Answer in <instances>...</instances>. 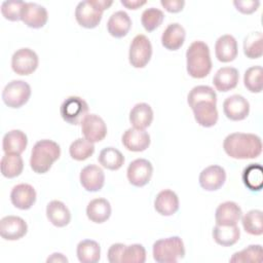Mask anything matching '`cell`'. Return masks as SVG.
<instances>
[{
  "label": "cell",
  "mask_w": 263,
  "mask_h": 263,
  "mask_svg": "<svg viewBox=\"0 0 263 263\" xmlns=\"http://www.w3.org/2000/svg\"><path fill=\"white\" fill-rule=\"evenodd\" d=\"M214 240L222 247L235 245L240 237V230L237 225H218L216 224L212 232Z\"/></svg>",
  "instance_id": "f1b7e54d"
},
{
  "label": "cell",
  "mask_w": 263,
  "mask_h": 263,
  "mask_svg": "<svg viewBox=\"0 0 263 263\" xmlns=\"http://www.w3.org/2000/svg\"><path fill=\"white\" fill-rule=\"evenodd\" d=\"M210 48L203 41H193L186 50V69L188 74L197 79L206 77L212 70Z\"/></svg>",
  "instance_id": "7a4b0ae2"
},
{
  "label": "cell",
  "mask_w": 263,
  "mask_h": 263,
  "mask_svg": "<svg viewBox=\"0 0 263 263\" xmlns=\"http://www.w3.org/2000/svg\"><path fill=\"white\" fill-rule=\"evenodd\" d=\"M233 5L236 10L243 14H251L255 12L260 5V1L258 0H234Z\"/></svg>",
  "instance_id": "ee69618b"
},
{
  "label": "cell",
  "mask_w": 263,
  "mask_h": 263,
  "mask_svg": "<svg viewBox=\"0 0 263 263\" xmlns=\"http://www.w3.org/2000/svg\"><path fill=\"white\" fill-rule=\"evenodd\" d=\"M152 57V44L148 37L139 34L134 37L128 50V61L134 68H144Z\"/></svg>",
  "instance_id": "52a82bcc"
},
{
  "label": "cell",
  "mask_w": 263,
  "mask_h": 263,
  "mask_svg": "<svg viewBox=\"0 0 263 263\" xmlns=\"http://www.w3.org/2000/svg\"><path fill=\"white\" fill-rule=\"evenodd\" d=\"M46 262H68V259L61 253H53L50 257L47 258Z\"/></svg>",
  "instance_id": "c3c4849f"
},
{
  "label": "cell",
  "mask_w": 263,
  "mask_h": 263,
  "mask_svg": "<svg viewBox=\"0 0 263 263\" xmlns=\"http://www.w3.org/2000/svg\"><path fill=\"white\" fill-rule=\"evenodd\" d=\"M111 204L105 198H95L86 206L87 218L97 224L106 222L111 216Z\"/></svg>",
  "instance_id": "83f0119b"
},
{
  "label": "cell",
  "mask_w": 263,
  "mask_h": 263,
  "mask_svg": "<svg viewBox=\"0 0 263 263\" xmlns=\"http://www.w3.org/2000/svg\"><path fill=\"white\" fill-rule=\"evenodd\" d=\"M242 227L251 235H261L263 233V214L260 210H251L241 219Z\"/></svg>",
  "instance_id": "d590c367"
},
{
  "label": "cell",
  "mask_w": 263,
  "mask_h": 263,
  "mask_svg": "<svg viewBox=\"0 0 263 263\" xmlns=\"http://www.w3.org/2000/svg\"><path fill=\"white\" fill-rule=\"evenodd\" d=\"M62 118L69 124H81L84 117L88 114V104L77 96L68 97L60 107Z\"/></svg>",
  "instance_id": "8992f818"
},
{
  "label": "cell",
  "mask_w": 263,
  "mask_h": 263,
  "mask_svg": "<svg viewBox=\"0 0 263 263\" xmlns=\"http://www.w3.org/2000/svg\"><path fill=\"white\" fill-rule=\"evenodd\" d=\"M31 97V86L24 80H11L2 91L3 103L12 109L24 106Z\"/></svg>",
  "instance_id": "5b68a950"
},
{
  "label": "cell",
  "mask_w": 263,
  "mask_h": 263,
  "mask_svg": "<svg viewBox=\"0 0 263 263\" xmlns=\"http://www.w3.org/2000/svg\"><path fill=\"white\" fill-rule=\"evenodd\" d=\"M243 53L247 58L255 60L263 54V34L260 31L249 33L243 40Z\"/></svg>",
  "instance_id": "e575fe53"
},
{
  "label": "cell",
  "mask_w": 263,
  "mask_h": 263,
  "mask_svg": "<svg viewBox=\"0 0 263 263\" xmlns=\"http://www.w3.org/2000/svg\"><path fill=\"white\" fill-rule=\"evenodd\" d=\"M76 254L81 263H97L101 258V247L96 240L83 239L77 245Z\"/></svg>",
  "instance_id": "4dcf8cb0"
},
{
  "label": "cell",
  "mask_w": 263,
  "mask_h": 263,
  "mask_svg": "<svg viewBox=\"0 0 263 263\" xmlns=\"http://www.w3.org/2000/svg\"><path fill=\"white\" fill-rule=\"evenodd\" d=\"M81 130L86 140L91 143L101 142L107 136V125L97 114H87L81 122Z\"/></svg>",
  "instance_id": "5bb4252c"
},
{
  "label": "cell",
  "mask_w": 263,
  "mask_h": 263,
  "mask_svg": "<svg viewBox=\"0 0 263 263\" xmlns=\"http://www.w3.org/2000/svg\"><path fill=\"white\" fill-rule=\"evenodd\" d=\"M163 12L155 7L146 8L141 15V23L147 32H152L157 29L163 22Z\"/></svg>",
  "instance_id": "ab89813d"
},
{
  "label": "cell",
  "mask_w": 263,
  "mask_h": 263,
  "mask_svg": "<svg viewBox=\"0 0 263 263\" xmlns=\"http://www.w3.org/2000/svg\"><path fill=\"white\" fill-rule=\"evenodd\" d=\"M103 16V10L100 9L93 0L81 1L75 8V18L77 23L86 29L96 28Z\"/></svg>",
  "instance_id": "9c48e42d"
},
{
  "label": "cell",
  "mask_w": 263,
  "mask_h": 263,
  "mask_svg": "<svg viewBox=\"0 0 263 263\" xmlns=\"http://www.w3.org/2000/svg\"><path fill=\"white\" fill-rule=\"evenodd\" d=\"M225 153L234 159H253L262 152L261 138L250 133H232L223 141Z\"/></svg>",
  "instance_id": "6da1fadb"
},
{
  "label": "cell",
  "mask_w": 263,
  "mask_h": 263,
  "mask_svg": "<svg viewBox=\"0 0 263 263\" xmlns=\"http://www.w3.org/2000/svg\"><path fill=\"white\" fill-rule=\"evenodd\" d=\"M238 47L236 39L229 34L220 36L215 43V54L218 61L229 63L237 57Z\"/></svg>",
  "instance_id": "ffe728a7"
},
{
  "label": "cell",
  "mask_w": 263,
  "mask_h": 263,
  "mask_svg": "<svg viewBox=\"0 0 263 263\" xmlns=\"http://www.w3.org/2000/svg\"><path fill=\"white\" fill-rule=\"evenodd\" d=\"M28 225L18 216H5L0 220V235L6 240H17L27 234Z\"/></svg>",
  "instance_id": "4fadbf2b"
},
{
  "label": "cell",
  "mask_w": 263,
  "mask_h": 263,
  "mask_svg": "<svg viewBox=\"0 0 263 263\" xmlns=\"http://www.w3.org/2000/svg\"><path fill=\"white\" fill-rule=\"evenodd\" d=\"M242 181L251 191H260L263 186V168L259 163H250L242 172Z\"/></svg>",
  "instance_id": "836d02e7"
},
{
  "label": "cell",
  "mask_w": 263,
  "mask_h": 263,
  "mask_svg": "<svg viewBox=\"0 0 263 263\" xmlns=\"http://www.w3.org/2000/svg\"><path fill=\"white\" fill-rule=\"evenodd\" d=\"M122 145L133 152H142L150 145V136L145 129L127 128L121 137Z\"/></svg>",
  "instance_id": "ac0fdd59"
},
{
  "label": "cell",
  "mask_w": 263,
  "mask_h": 263,
  "mask_svg": "<svg viewBox=\"0 0 263 263\" xmlns=\"http://www.w3.org/2000/svg\"><path fill=\"white\" fill-rule=\"evenodd\" d=\"M223 112L228 119L232 121H240L249 115L250 104L245 97L240 95H232L225 99L223 103Z\"/></svg>",
  "instance_id": "9a60e30c"
},
{
  "label": "cell",
  "mask_w": 263,
  "mask_h": 263,
  "mask_svg": "<svg viewBox=\"0 0 263 263\" xmlns=\"http://www.w3.org/2000/svg\"><path fill=\"white\" fill-rule=\"evenodd\" d=\"M130 28L132 20L129 15L123 10L113 12L107 22L108 33L115 38H122L126 36Z\"/></svg>",
  "instance_id": "cb8c5ba5"
},
{
  "label": "cell",
  "mask_w": 263,
  "mask_h": 263,
  "mask_svg": "<svg viewBox=\"0 0 263 263\" xmlns=\"http://www.w3.org/2000/svg\"><path fill=\"white\" fill-rule=\"evenodd\" d=\"M146 261V250L141 243L125 246L121 263H144Z\"/></svg>",
  "instance_id": "b9f144b4"
},
{
  "label": "cell",
  "mask_w": 263,
  "mask_h": 263,
  "mask_svg": "<svg viewBox=\"0 0 263 263\" xmlns=\"http://www.w3.org/2000/svg\"><path fill=\"white\" fill-rule=\"evenodd\" d=\"M241 216L242 211L236 202L225 201L216 209L215 220L218 225H236Z\"/></svg>",
  "instance_id": "44dd1931"
},
{
  "label": "cell",
  "mask_w": 263,
  "mask_h": 263,
  "mask_svg": "<svg viewBox=\"0 0 263 263\" xmlns=\"http://www.w3.org/2000/svg\"><path fill=\"white\" fill-rule=\"evenodd\" d=\"M195 121L203 127H212L218 121L217 101H200L191 107Z\"/></svg>",
  "instance_id": "7c38bea8"
},
{
  "label": "cell",
  "mask_w": 263,
  "mask_h": 263,
  "mask_svg": "<svg viewBox=\"0 0 263 263\" xmlns=\"http://www.w3.org/2000/svg\"><path fill=\"white\" fill-rule=\"evenodd\" d=\"M39 59L37 53L29 48L23 47L14 51L11 58V68L18 75H30L38 67Z\"/></svg>",
  "instance_id": "ba28073f"
},
{
  "label": "cell",
  "mask_w": 263,
  "mask_h": 263,
  "mask_svg": "<svg viewBox=\"0 0 263 263\" xmlns=\"http://www.w3.org/2000/svg\"><path fill=\"white\" fill-rule=\"evenodd\" d=\"M80 183L88 192L100 191L105 184V174L97 164H88L80 172Z\"/></svg>",
  "instance_id": "e0dca14e"
},
{
  "label": "cell",
  "mask_w": 263,
  "mask_h": 263,
  "mask_svg": "<svg viewBox=\"0 0 263 263\" xmlns=\"http://www.w3.org/2000/svg\"><path fill=\"white\" fill-rule=\"evenodd\" d=\"M186 31L179 23L170 24L161 35V44L168 50H178L185 41Z\"/></svg>",
  "instance_id": "603a6c76"
},
{
  "label": "cell",
  "mask_w": 263,
  "mask_h": 263,
  "mask_svg": "<svg viewBox=\"0 0 263 263\" xmlns=\"http://www.w3.org/2000/svg\"><path fill=\"white\" fill-rule=\"evenodd\" d=\"M153 110L147 103L136 104L129 112V122L134 128L145 129L152 123Z\"/></svg>",
  "instance_id": "4316f807"
},
{
  "label": "cell",
  "mask_w": 263,
  "mask_h": 263,
  "mask_svg": "<svg viewBox=\"0 0 263 263\" xmlns=\"http://www.w3.org/2000/svg\"><path fill=\"white\" fill-rule=\"evenodd\" d=\"M154 209L161 216H172L179 210V197L171 189L158 192L154 199Z\"/></svg>",
  "instance_id": "7402d4cb"
},
{
  "label": "cell",
  "mask_w": 263,
  "mask_h": 263,
  "mask_svg": "<svg viewBox=\"0 0 263 263\" xmlns=\"http://www.w3.org/2000/svg\"><path fill=\"white\" fill-rule=\"evenodd\" d=\"M120 3L125 6L126 8L128 9H133V10H136L138 8H140L141 6L145 5L146 4V1L145 0H121Z\"/></svg>",
  "instance_id": "7dc6e473"
},
{
  "label": "cell",
  "mask_w": 263,
  "mask_h": 263,
  "mask_svg": "<svg viewBox=\"0 0 263 263\" xmlns=\"http://www.w3.org/2000/svg\"><path fill=\"white\" fill-rule=\"evenodd\" d=\"M61 148L52 140L44 139L36 142L30 157V166L36 174L47 173L54 161L60 158Z\"/></svg>",
  "instance_id": "3957f363"
},
{
  "label": "cell",
  "mask_w": 263,
  "mask_h": 263,
  "mask_svg": "<svg viewBox=\"0 0 263 263\" xmlns=\"http://www.w3.org/2000/svg\"><path fill=\"white\" fill-rule=\"evenodd\" d=\"M160 4L166 11L176 13L183 9V7L185 5V1H183V0H161Z\"/></svg>",
  "instance_id": "bcb514c9"
},
{
  "label": "cell",
  "mask_w": 263,
  "mask_h": 263,
  "mask_svg": "<svg viewBox=\"0 0 263 263\" xmlns=\"http://www.w3.org/2000/svg\"><path fill=\"white\" fill-rule=\"evenodd\" d=\"M28 145V138L21 129H12L6 133L2 140V149L4 153L21 154Z\"/></svg>",
  "instance_id": "f546056e"
},
{
  "label": "cell",
  "mask_w": 263,
  "mask_h": 263,
  "mask_svg": "<svg viewBox=\"0 0 263 263\" xmlns=\"http://www.w3.org/2000/svg\"><path fill=\"white\" fill-rule=\"evenodd\" d=\"M153 174V166L151 162L144 158H137L133 160L126 170V177L128 182L136 187H143L149 183Z\"/></svg>",
  "instance_id": "30bf717a"
},
{
  "label": "cell",
  "mask_w": 263,
  "mask_h": 263,
  "mask_svg": "<svg viewBox=\"0 0 263 263\" xmlns=\"http://www.w3.org/2000/svg\"><path fill=\"white\" fill-rule=\"evenodd\" d=\"M95 152V145L93 143L89 142L85 138H78L74 140L70 147L69 153L70 156L78 161H83L89 158Z\"/></svg>",
  "instance_id": "8d00e7d4"
},
{
  "label": "cell",
  "mask_w": 263,
  "mask_h": 263,
  "mask_svg": "<svg viewBox=\"0 0 263 263\" xmlns=\"http://www.w3.org/2000/svg\"><path fill=\"white\" fill-rule=\"evenodd\" d=\"M1 174L8 179L18 177L24 170V161L20 154L5 153L0 162Z\"/></svg>",
  "instance_id": "1f68e13d"
},
{
  "label": "cell",
  "mask_w": 263,
  "mask_h": 263,
  "mask_svg": "<svg viewBox=\"0 0 263 263\" xmlns=\"http://www.w3.org/2000/svg\"><path fill=\"white\" fill-rule=\"evenodd\" d=\"M199 185L206 191H216L220 189L226 181L225 170L217 164L203 168L199 174Z\"/></svg>",
  "instance_id": "2e32d148"
},
{
  "label": "cell",
  "mask_w": 263,
  "mask_h": 263,
  "mask_svg": "<svg viewBox=\"0 0 263 263\" xmlns=\"http://www.w3.org/2000/svg\"><path fill=\"white\" fill-rule=\"evenodd\" d=\"M48 20V13L44 6L35 2H24L21 21L29 28L40 29L45 26Z\"/></svg>",
  "instance_id": "8fae6325"
},
{
  "label": "cell",
  "mask_w": 263,
  "mask_h": 263,
  "mask_svg": "<svg viewBox=\"0 0 263 263\" xmlns=\"http://www.w3.org/2000/svg\"><path fill=\"white\" fill-rule=\"evenodd\" d=\"M46 217L55 227H65L71 221V213L69 209L60 200H51L47 203Z\"/></svg>",
  "instance_id": "484cf974"
},
{
  "label": "cell",
  "mask_w": 263,
  "mask_h": 263,
  "mask_svg": "<svg viewBox=\"0 0 263 263\" xmlns=\"http://www.w3.org/2000/svg\"><path fill=\"white\" fill-rule=\"evenodd\" d=\"M239 80V73L233 67L220 68L213 77V83L219 91H229L236 87Z\"/></svg>",
  "instance_id": "d4e9b609"
},
{
  "label": "cell",
  "mask_w": 263,
  "mask_h": 263,
  "mask_svg": "<svg viewBox=\"0 0 263 263\" xmlns=\"http://www.w3.org/2000/svg\"><path fill=\"white\" fill-rule=\"evenodd\" d=\"M230 262H255L260 263L262 261V247L261 245H250L246 249L236 252L229 259Z\"/></svg>",
  "instance_id": "f35d334b"
},
{
  "label": "cell",
  "mask_w": 263,
  "mask_h": 263,
  "mask_svg": "<svg viewBox=\"0 0 263 263\" xmlns=\"http://www.w3.org/2000/svg\"><path fill=\"white\" fill-rule=\"evenodd\" d=\"M36 196V191L32 185L22 183L11 189L10 201L20 210H29L35 203Z\"/></svg>",
  "instance_id": "d6986e66"
},
{
  "label": "cell",
  "mask_w": 263,
  "mask_h": 263,
  "mask_svg": "<svg viewBox=\"0 0 263 263\" xmlns=\"http://www.w3.org/2000/svg\"><path fill=\"white\" fill-rule=\"evenodd\" d=\"M153 259L158 263H176L185 257V247L181 237L161 238L153 243Z\"/></svg>",
  "instance_id": "277c9868"
},
{
  "label": "cell",
  "mask_w": 263,
  "mask_h": 263,
  "mask_svg": "<svg viewBox=\"0 0 263 263\" xmlns=\"http://www.w3.org/2000/svg\"><path fill=\"white\" fill-rule=\"evenodd\" d=\"M263 69L261 66H253L246 70L243 75V84L246 88L254 93L262 91Z\"/></svg>",
  "instance_id": "74e56055"
},
{
  "label": "cell",
  "mask_w": 263,
  "mask_h": 263,
  "mask_svg": "<svg viewBox=\"0 0 263 263\" xmlns=\"http://www.w3.org/2000/svg\"><path fill=\"white\" fill-rule=\"evenodd\" d=\"M98 160L103 167L110 171H117L123 165L124 156L118 149L106 147L100 152Z\"/></svg>",
  "instance_id": "d6a6232c"
},
{
  "label": "cell",
  "mask_w": 263,
  "mask_h": 263,
  "mask_svg": "<svg viewBox=\"0 0 263 263\" xmlns=\"http://www.w3.org/2000/svg\"><path fill=\"white\" fill-rule=\"evenodd\" d=\"M124 248H125V245H123V243H120V242L113 243L109 248L108 253H107L108 261L110 263H120Z\"/></svg>",
  "instance_id": "f6af8a7d"
},
{
  "label": "cell",
  "mask_w": 263,
  "mask_h": 263,
  "mask_svg": "<svg viewBox=\"0 0 263 263\" xmlns=\"http://www.w3.org/2000/svg\"><path fill=\"white\" fill-rule=\"evenodd\" d=\"M217 101L216 91L209 85H197L194 86L187 96V103L191 108L195 103L200 101Z\"/></svg>",
  "instance_id": "60d3db41"
},
{
  "label": "cell",
  "mask_w": 263,
  "mask_h": 263,
  "mask_svg": "<svg viewBox=\"0 0 263 263\" xmlns=\"http://www.w3.org/2000/svg\"><path fill=\"white\" fill-rule=\"evenodd\" d=\"M24 5V1L20 0H6L3 1L1 4V13L4 18L16 22L21 20L22 8Z\"/></svg>",
  "instance_id": "7bdbcfd3"
}]
</instances>
